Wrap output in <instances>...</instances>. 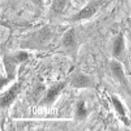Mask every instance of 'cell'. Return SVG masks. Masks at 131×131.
Masks as SVG:
<instances>
[{
    "mask_svg": "<svg viewBox=\"0 0 131 131\" xmlns=\"http://www.w3.org/2000/svg\"><path fill=\"white\" fill-rule=\"evenodd\" d=\"M124 47V39L122 34H119L115 40L113 45V52L116 57L120 56Z\"/></svg>",
    "mask_w": 131,
    "mask_h": 131,
    "instance_id": "6da1fadb",
    "label": "cell"
},
{
    "mask_svg": "<svg viewBox=\"0 0 131 131\" xmlns=\"http://www.w3.org/2000/svg\"><path fill=\"white\" fill-rule=\"evenodd\" d=\"M111 68L113 73L118 79L124 81L125 77L122 66L118 62L114 60L111 64Z\"/></svg>",
    "mask_w": 131,
    "mask_h": 131,
    "instance_id": "7a4b0ae2",
    "label": "cell"
},
{
    "mask_svg": "<svg viewBox=\"0 0 131 131\" xmlns=\"http://www.w3.org/2000/svg\"><path fill=\"white\" fill-rule=\"evenodd\" d=\"M95 9L92 6H88L83 9L78 14V17L79 19H83L89 17L95 13Z\"/></svg>",
    "mask_w": 131,
    "mask_h": 131,
    "instance_id": "3957f363",
    "label": "cell"
},
{
    "mask_svg": "<svg viewBox=\"0 0 131 131\" xmlns=\"http://www.w3.org/2000/svg\"><path fill=\"white\" fill-rule=\"evenodd\" d=\"M89 83L88 79L84 76H80L73 81V84L77 87H83L87 86Z\"/></svg>",
    "mask_w": 131,
    "mask_h": 131,
    "instance_id": "277c9868",
    "label": "cell"
},
{
    "mask_svg": "<svg viewBox=\"0 0 131 131\" xmlns=\"http://www.w3.org/2000/svg\"><path fill=\"white\" fill-rule=\"evenodd\" d=\"M17 89V87L15 86L13 87L9 92L3 97L1 100V104L4 106L13 98L15 93Z\"/></svg>",
    "mask_w": 131,
    "mask_h": 131,
    "instance_id": "5b68a950",
    "label": "cell"
},
{
    "mask_svg": "<svg viewBox=\"0 0 131 131\" xmlns=\"http://www.w3.org/2000/svg\"><path fill=\"white\" fill-rule=\"evenodd\" d=\"M66 0H54L52 7L53 10L57 12H61L63 9Z\"/></svg>",
    "mask_w": 131,
    "mask_h": 131,
    "instance_id": "8992f818",
    "label": "cell"
},
{
    "mask_svg": "<svg viewBox=\"0 0 131 131\" xmlns=\"http://www.w3.org/2000/svg\"><path fill=\"white\" fill-rule=\"evenodd\" d=\"M74 38V34L72 31H69L67 32L63 37L64 44L67 46L71 45L73 42Z\"/></svg>",
    "mask_w": 131,
    "mask_h": 131,
    "instance_id": "52a82bcc",
    "label": "cell"
},
{
    "mask_svg": "<svg viewBox=\"0 0 131 131\" xmlns=\"http://www.w3.org/2000/svg\"><path fill=\"white\" fill-rule=\"evenodd\" d=\"M62 87V85L59 84L51 88L48 93L47 97L49 99L53 97L57 94Z\"/></svg>",
    "mask_w": 131,
    "mask_h": 131,
    "instance_id": "ba28073f",
    "label": "cell"
},
{
    "mask_svg": "<svg viewBox=\"0 0 131 131\" xmlns=\"http://www.w3.org/2000/svg\"><path fill=\"white\" fill-rule=\"evenodd\" d=\"M114 105L116 111L120 114L123 115L124 114L123 107L120 102L117 99L114 98Z\"/></svg>",
    "mask_w": 131,
    "mask_h": 131,
    "instance_id": "9c48e42d",
    "label": "cell"
},
{
    "mask_svg": "<svg viewBox=\"0 0 131 131\" xmlns=\"http://www.w3.org/2000/svg\"><path fill=\"white\" fill-rule=\"evenodd\" d=\"M36 4H39L40 3L42 0H32Z\"/></svg>",
    "mask_w": 131,
    "mask_h": 131,
    "instance_id": "30bf717a",
    "label": "cell"
}]
</instances>
